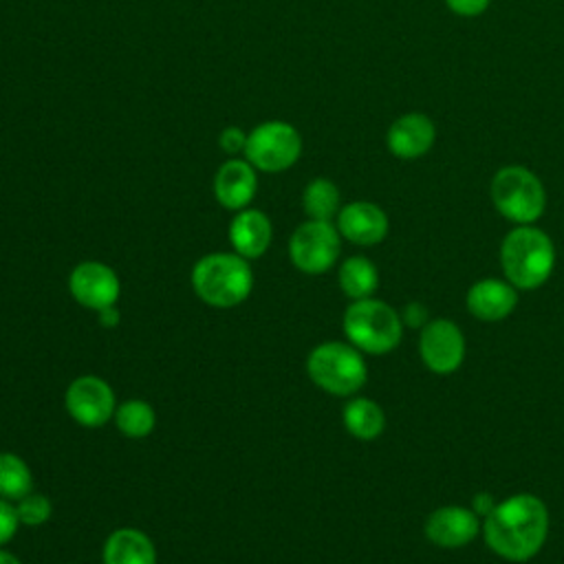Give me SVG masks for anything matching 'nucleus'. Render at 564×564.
<instances>
[{"label":"nucleus","instance_id":"obj_30","mask_svg":"<svg viewBox=\"0 0 564 564\" xmlns=\"http://www.w3.org/2000/svg\"><path fill=\"white\" fill-rule=\"evenodd\" d=\"M99 313V322H101V326L104 328H115V326H119V319H121V315H119V308L112 304V306H106V308H101V311H97Z\"/></svg>","mask_w":564,"mask_h":564},{"label":"nucleus","instance_id":"obj_6","mask_svg":"<svg viewBox=\"0 0 564 564\" xmlns=\"http://www.w3.org/2000/svg\"><path fill=\"white\" fill-rule=\"evenodd\" d=\"M491 203L513 225H533L546 209V189L524 165H505L491 178Z\"/></svg>","mask_w":564,"mask_h":564},{"label":"nucleus","instance_id":"obj_14","mask_svg":"<svg viewBox=\"0 0 564 564\" xmlns=\"http://www.w3.org/2000/svg\"><path fill=\"white\" fill-rule=\"evenodd\" d=\"M465 304L469 315L480 322H500L518 306V289L509 280L482 278L467 289Z\"/></svg>","mask_w":564,"mask_h":564},{"label":"nucleus","instance_id":"obj_5","mask_svg":"<svg viewBox=\"0 0 564 564\" xmlns=\"http://www.w3.org/2000/svg\"><path fill=\"white\" fill-rule=\"evenodd\" d=\"M306 372L317 388L335 397L357 394L368 379V366L364 361V355L350 341L317 344L308 352Z\"/></svg>","mask_w":564,"mask_h":564},{"label":"nucleus","instance_id":"obj_17","mask_svg":"<svg viewBox=\"0 0 564 564\" xmlns=\"http://www.w3.org/2000/svg\"><path fill=\"white\" fill-rule=\"evenodd\" d=\"M273 238L271 220L260 209H240L229 225V242L234 251L247 260L260 258Z\"/></svg>","mask_w":564,"mask_h":564},{"label":"nucleus","instance_id":"obj_18","mask_svg":"<svg viewBox=\"0 0 564 564\" xmlns=\"http://www.w3.org/2000/svg\"><path fill=\"white\" fill-rule=\"evenodd\" d=\"M104 564H156L152 540L132 527L112 531L104 544Z\"/></svg>","mask_w":564,"mask_h":564},{"label":"nucleus","instance_id":"obj_7","mask_svg":"<svg viewBox=\"0 0 564 564\" xmlns=\"http://www.w3.org/2000/svg\"><path fill=\"white\" fill-rule=\"evenodd\" d=\"M242 152L256 170L282 172L300 159L302 137L286 121H264L247 134Z\"/></svg>","mask_w":564,"mask_h":564},{"label":"nucleus","instance_id":"obj_24","mask_svg":"<svg viewBox=\"0 0 564 564\" xmlns=\"http://www.w3.org/2000/svg\"><path fill=\"white\" fill-rule=\"evenodd\" d=\"M15 511H18V518H20V524H26V527H40L44 522L51 520V513H53V505L48 500V496L44 494H26L24 498H20L15 502Z\"/></svg>","mask_w":564,"mask_h":564},{"label":"nucleus","instance_id":"obj_4","mask_svg":"<svg viewBox=\"0 0 564 564\" xmlns=\"http://www.w3.org/2000/svg\"><path fill=\"white\" fill-rule=\"evenodd\" d=\"M344 333L361 352L386 355L399 346L403 319L401 313L383 300H352L344 313Z\"/></svg>","mask_w":564,"mask_h":564},{"label":"nucleus","instance_id":"obj_23","mask_svg":"<svg viewBox=\"0 0 564 564\" xmlns=\"http://www.w3.org/2000/svg\"><path fill=\"white\" fill-rule=\"evenodd\" d=\"M117 430L128 438H145L156 423L154 408L143 399H128L115 410Z\"/></svg>","mask_w":564,"mask_h":564},{"label":"nucleus","instance_id":"obj_15","mask_svg":"<svg viewBox=\"0 0 564 564\" xmlns=\"http://www.w3.org/2000/svg\"><path fill=\"white\" fill-rule=\"evenodd\" d=\"M436 141V126L423 112H405L397 117L386 134L388 150L405 161L423 156Z\"/></svg>","mask_w":564,"mask_h":564},{"label":"nucleus","instance_id":"obj_2","mask_svg":"<svg viewBox=\"0 0 564 564\" xmlns=\"http://www.w3.org/2000/svg\"><path fill=\"white\" fill-rule=\"evenodd\" d=\"M500 267L518 291L540 289L555 269V245L540 227L516 225L502 238Z\"/></svg>","mask_w":564,"mask_h":564},{"label":"nucleus","instance_id":"obj_21","mask_svg":"<svg viewBox=\"0 0 564 564\" xmlns=\"http://www.w3.org/2000/svg\"><path fill=\"white\" fill-rule=\"evenodd\" d=\"M302 207L311 220H333L339 214V189L328 178H313L302 192Z\"/></svg>","mask_w":564,"mask_h":564},{"label":"nucleus","instance_id":"obj_10","mask_svg":"<svg viewBox=\"0 0 564 564\" xmlns=\"http://www.w3.org/2000/svg\"><path fill=\"white\" fill-rule=\"evenodd\" d=\"M73 421L84 427H101L115 419L117 401L110 383L97 375H82L70 381L64 394Z\"/></svg>","mask_w":564,"mask_h":564},{"label":"nucleus","instance_id":"obj_22","mask_svg":"<svg viewBox=\"0 0 564 564\" xmlns=\"http://www.w3.org/2000/svg\"><path fill=\"white\" fill-rule=\"evenodd\" d=\"M33 489V474L24 458L13 452H0V498L20 500Z\"/></svg>","mask_w":564,"mask_h":564},{"label":"nucleus","instance_id":"obj_20","mask_svg":"<svg viewBox=\"0 0 564 564\" xmlns=\"http://www.w3.org/2000/svg\"><path fill=\"white\" fill-rule=\"evenodd\" d=\"M339 289L350 300H364L372 297L379 286V271L372 260L364 256H350L341 262L337 273Z\"/></svg>","mask_w":564,"mask_h":564},{"label":"nucleus","instance_id":"obj_9","mask_svg":"<svg viewBox=\"0 0 564 564\" xmlns=\"http://www.w3.org/2000/svg\"><path fill=\"white\" fill-rule=\"evenodd\" d=\"M465 335L447 317L430 319L419 330V357L434 375H452L465 359Z\"/></svg>","mask_w":564,"mask_h":564},{"label":"nucleus","instance_id":"obj_16","mask_svg":"<svg viewBox=\"0 0 564 564\" xmlns=\"http://www.w3.org/2000/svg\"><path fill=\"white\" fill-rule=\"evenodd\" d=\"M258 189L256 167L247 159L225 161L214 176L216 200L234 212L245 209Z\"/></svg>","mask_w":564,"mask_h":564},{"label":"nucleus","instance_id":"obj_31","mask_svg":"<svg viewBox=\"0 0 564 564\" xmlns=\"http://www.w3.org/2000/svg\"><path fill=\"white\" fill-rule=\"evenodd\" d=\"M0 564H22L13 553H9V551H2L0 549Z\"/></svg>","mask_w":564,"mask_h":564},{"label":"nucleus","instance_id":"obj_26","mask_svg":"<svg viewBox=\"0 0 564 564\" xmlns=\"http://www.w3.org/2000/svg\"><path fill=\"white\" fill-rule=\"evenodd\" d=\"M445 4L456 15L476 18V15H480V13H485L489 9L491 0H445Z\"/></svg>","mask_w":564,"mask_h":564},{"label":"nucleus","instance_id":"obj_8","mask_svg":"<svg viewBox=\"0 0 564 564\" xmlns=\"http://www.w3.org/2000/svg\"><path fill=\"white\" fill-rule=\"evenodd\" d=\"M341 234L330 220H306L289 240V258L302 273H326L339 258Z\"/></svg>","mask_w":564,"mask_h":564},{"label":"nucleus","instance_id":"obj_29","mask_svg":"<svg viewBox=\"0 0 564 564\" xmlns=\"http://www.w3.org/2000/svg\"><path fill=\"white\" fill-rule=\"evenodd\" d=\"M496 498L489 494V491H478L474 498H471V509L476 511V516L482 520L485 516H489V511L496 507Z\"/></svg>","mask_w":564,"mask_h":564},{"label":"nucleus","instance_id":"obj_25","mask_svg":"<svg viewBox=\"0 0 564 564\" xmlns=\"http://www.w3.org/2000/svg\"><path fill=\"white\" fill-rule=\"evenodd\" d=\"M18 527H20V518H18L15 505H11V500L0 498V546L15 535Z\"/></svg>","mask_w":564,"mask_h":564},{"label":"nucleus","instance_id":"obj_19","mask_svg":"<svg viewBox=\"0 0 564 564\" xmlns=\"http://www.w3.org/2000/svg\"><path fill=\"white\" fill-rule=\"evenodd\" d=\"M344 427L350 436L359 441H375L386 430V412L383 408L366 397H352L344 405Z\"/></svg>","mask_w":564,"mask_h":564},{"label":"nucleus","instance_id":"obj_27","mask_svg":"<svg viewBox=\"0 0 564 564\" xmlns=\"http://www.w3.org/2000/svg\"><path fill=\"white\" fill-rule=\"evenodd\" d=\"M401 319H403V326L419 328V330L430 322L427 308H425V304H421V302H410V304H405L403 311H401Z\"/></svg>","mask_w":564,"mask_h":564},{"label":"nucleus","instance_id":"obj_11","mask_svg":"<svg viewBox=\"0 0 564 564\" xmlns=\"http://www.w3.org/2000/svg\"><path fill=\"white\" fill-rule=\"evenodd\" d=\"M68 291L77 304L90 311H101L117 304L121 284L115 269L97 260H86L70 271Z\"/></svg>","mask_w":564,"mask_h":564},{"label":"nucleus","instance_id":"obj_1","mask_svg":"<svg viewBox=\"0 0 564 564\" xmlns=\"http://www.w3.org/2000/svg\"><path fill=\"white\" fill-rule=\"evenodd\" d=\"M549 509L535 494H513L498 500L482 518V538L494 555L522 564L533 560L549 538Z\"/></svg>","mask_w":564,"mask_h":564},{"label":"nucleus","instance_id":"obj_3","mask_svg":"<svg viewBox=\"0 0 564 564\" xmlns=\"http://www.w3.org/2000/svg\"><path fill=\"white\" fill-rule=\"evenodd\" d=\"M192 289L205 304L231 308L249 297L253 273L247 258L236 251L207 253L192 269Z\"/></svg>","mask_w":564,"mask_h":564},{"label":"nucleus","instance_id":"obj_12","mask_svg":"<svg viewBox=\"0 0 564 564\" xmlns=\"http://www.w3.org/2000/svg\"><path fill=\"white\" fill-rule=\"evenodd\" d=\"M480 518L471 507L443 505L425 520V538L441 549H460L474 542L480 531Z\"/></svg>","mask_w":564,"mask_h":564},{"label":"nucleus","instance_id":"obj_28","mask_svg":"<svg viewBox=\"0 0 564 564\" xmlns=\"http://www.w3.org/2000/svg\"><path fill=\"white\" fill-rule=\"evenodd\" d=\"M218 143H220V148H223L227 154H236V152L245 150V143H247V134H245L240 128H234V126H229V128H225V130L220 132V139H218Z\"/></svg>","mask_w":564,"mask_h":564},{"label":"nucleus","instance_id":"obj_13","mask_svg":"<svg viewBox=\"0 0 564 564\" xmlns=\"http://www.w3.org/2000/svg\"><path fill=\"white\" fill-rule=\"evenodd\" d=\"M337 231L352 245L372 247L379 245L390 229L388 214L370 200H352L337 214Z\"/></svg>","mask_w":564,"mask_h":564}]
</instances>
